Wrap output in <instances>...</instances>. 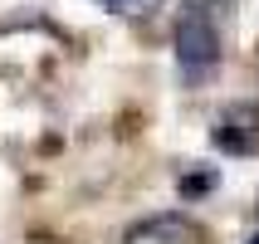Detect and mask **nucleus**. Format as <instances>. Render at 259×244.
I'll return each instance as SVG.
<instances>
[{
	"label": "nucleus",
	"instance_id": "7ed1b4c3",
	"mask_svg": "<svg viewBox=\"0 0 259 244\" xmlns=\"http://www.w3.org/2000/svg\"><path fill=\"white\" fill-rule=\"evenodd\" d=\"M210 186H215V171H196V176L181 181V196H201V190H210Z\"/></svg>",
	"mask_w": 259,
	"mask_h": 244
},
{
	"label": "nucleus",
	"instance_id": "20e7f679",
	"mask_svg": "<svg viewBox=\"0 0 259 244\" xmlns=\"http://www.w3.org/2000/svg\"><path fill=\"white\" fill-rule=\"evenodd\" d=\"M249 244H259V234H254V239H249Z\"/></svg>",
	"mask_w": 259,
	"mask_h": 244
},
{
	"label": "nucleus",
	"instance_id": "f257e3e1",
	"mask_svg": "<svg viewBox=\"0 0 259 244\" xmlns=\"http://www.w3.org/2000/svg\"><path fill=\"white\" fill-rule=\"evenodd\" d=\"M176 59L186 64V69H210L220 59V34L210 25V15L201 5H186V10L176 15Z\"/></svg>",
	"mask_w": 259,
	"mask_h": 244
},
{
	"label": "nucleus",
	"instance_id": "f03ea898",
	"mask_svg": "<svg viewBox=\"0 0 259 244\" xmlns=\"http://www.w3.org/2000/svg\"><path fill=\"white\" fill-rule=\"evenodd\" d=\"M161 0H103V10L122 15V20H142V15H152Z\"/></svg>",
	"mask_w": 259,
	"mask_h": 244
}]
</instances>
